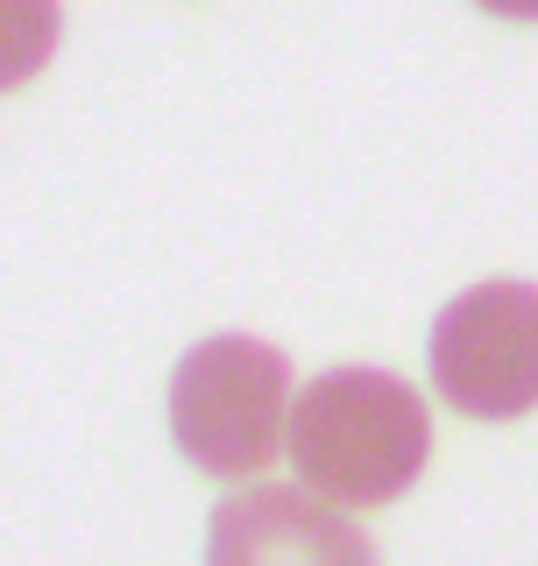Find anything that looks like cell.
Here are the masks:
<instances>
[{
  "label": "cell",
  "mask_w": 538,
  "mask_h": 566,
  "mask_svg": "<svg viewBox=\"0 0 538 566\" xmlns=\"http://www.w3.org/2000/svg\"><path fill=\"white\" fill-rule=\"evenodd\" d=\"M291 468L340 510H375L425 474L433 460V411L390 368H327L291 403Z\"/></svg>",
  "instance_id": "cell-1"
},
{
  "label": "cell",
  "mask_w": 538,
  "mask_h": 566,
  "mask_svg": "<svg viewBox=\"0 0 538 566\" xmlns=\"http://www.w3.org/2000/svg\"><path fill=\"white\" fill-rule=\"evenodd\" d=\"M291 354L256 333H213L170 368V447L213 482H241L277 460L291 432Z\"/></svg>",
  "instance_id": "cell-2"
},
{
  "label": "cell",
  "mask_w": 538,
  "mask_h": 566,
  "mask_svg": "<svg viewBox=\"0 0 538 566\" xmlns=\"http://www.w3.org/2000/svg\"><path fill=\"white\" fill-rule=\"evenodd\" d=\"M433 389L461 418L510 424L538 411V283H475L433 318Z\"/></svg>",
  "instance_id": "cell-3"
},
{
  "label": "cell",
  "mask_w": 538,
  "mask_h": 566,
  "mask_svg": "<svg viewBox=\"0 0 538 566\" xmlns=\"http://www.w3.org/2000/svg\"><path fill=\"white\" fill-rule=\"evenodd\" d=\"M206 566H383L362 524L319 489H241L206 524Z\"/></svg>",
  "instance_id": "cell-4"
},
{
  "label": "cell",
  "mask_w": 538,
  "mask_h": 566,
  "mask_svg": "<svg viewBox=\"0 0 538 566\" xmlns=\"http://www.w3.org/2000/svg\"><path fill=\"white\" fill-rule=\"evenodd\" d=\"M58 35H64L58 0H0V93L29 85L58 57Z\"/></svg>",
  "instance_id": "cell-5"
},
{
  "label": "cell",
  "mask_w": 538,
  "mask_h": 566,
  "mask_svg": "<svg viewBox=\"0 0 538 566\" xmlns=\"http://www.w3.org/2000/svg\"><path fill=\"white\" fill-rule=\"evenodd\" d=\"M482 14H504V22H538V0H475Z\"/></svg>",
  "instance_id": "cell-6"
}]
</instances>
